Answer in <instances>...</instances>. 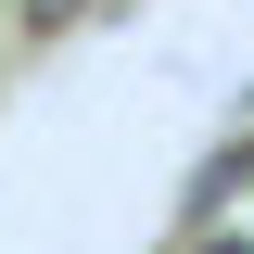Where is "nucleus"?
Listing matches in <instances>:
<instances>
[{
	"label": "nucleus",
	"instance_id": "nucleus-1",
	"mask_svg": "<svg viewBox=\"0 0 254 254\" xmlns=\"http://www.w3.org/2000/svg\"><path fill=\"white\" fill-rule=\"evenodd\" d=\"M26 13H38V26H76V13H89V0H26Z\"/></svg>",
	"mask_w": 254,
	"mask_h": 254
}]
</instances>
